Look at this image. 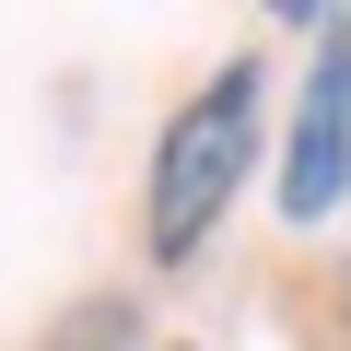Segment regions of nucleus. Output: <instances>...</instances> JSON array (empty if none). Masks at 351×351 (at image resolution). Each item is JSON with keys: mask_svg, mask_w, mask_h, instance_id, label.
Wrapping results in <instances>:
<instances>
[{"mask_svg": "<svg viewBox=\"0 0 351 351\" xmlns=\"http://www.w3.org/2000/svg\"><path fill=\"white\" fill-rule=\"evenodd\" d=\"M246 152H258V59H234L199 106H176V129H164V152H152V246H164V258H188V246L223 223Z\"/></svg>", "mask_w": 351, "mask_h": 351, "instance_id": "1", "label": "nucleus"}, {"mask_svg": "<svg viewBox=\"0 0 351 351\" xmlns=\"http://www.w3.org/2000/svg\"><path fill=\"white\" fill-rule=\"evenodd\" d=\"M339 176H351V24L316 47L304 117H293V164H281V211L293 223H328L339 211Z\"/></svg>", "mask_w": 351, "mask_h": 351, "instance_id": "2", "label": "nucleus"}]
</instances>
